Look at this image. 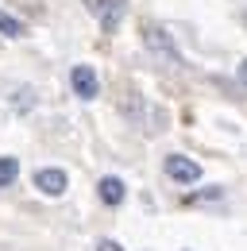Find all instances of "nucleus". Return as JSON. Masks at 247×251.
Listing matches in <instances>:
<instances>
[{"label":"nucleus","mask_w":247,"mask_h":251,"mask_svg":"<svg viewBox=\"0 0 247 251\" xmlns=\"http://www.w3.org/2000/svg\"><path fill=\"white\" fill-rule=\"evenodd\" d=\"M143 43H147V50H154L162 62H182V54H178V47H174V39L162 31V27H154V24H147L143 27Z\"/></svg>","instance_id":"nucleus-1"},{"label":"nucleus","mask_w":247,"mask_h":251,"mask_svg":"<svg viewBox=\"0 0 247 251\" xmlns=\"http://www.w3.org/2000/svg\"><path fill=\"white\" fill-rule=\"evenodd\" d=\"M166 174L178 182V186H193V182H201V166L193 162V158H185V155H166Z\"/></svg>","instance_id":"nucleus-2"},{"label":"nucleus","mask_w":247,"mask_h":251,"mask_svg":"<svg viewBox=\"0 0 247 251\" xmlns=\"http://www.w3.org/2000/svg\"><path fill=\"white\" fill-rule=\"evenodd\" d=\"M70 85H74V93L81 97V100H93V97L100 93V81H97V70L93 66H74L70 70Z\"/></svg>","instance_id":"nucleus-3"},{"label":"nucleus","mask_w":247,"mask_h":251,"mask_svg":"<svg viewBox=\"0 0 247 251\" xmlns=\"http://www.w3.org/2000/svg\"><path fill=\"white\" fill-rule=\"evenodd\" d=\"M66 186H70V178H66V170H58V166H43V170H35V189H39V193L62 197Z\"/></svg>","instance_id":"nucleus-4"},{"label":"nucleus","mask_w":247,"mask_h":251,"mask_svg":"<svg viewBox=\"0 0 247 251\" xmlns=\"http://www.w3.org/2000/svg\"><path fill=\"white\" fill-rule=\"evenodd\" d=\"M89 12L100 16V27L104 31H116V24L124 20V0H85Z\"/></svg>","instance_id":"nucleus-5"},{"label":"nucleus","mask_w":247,"mask_h":251,"mask_svg":"<svg viewBox=\"0 0 247 251\" xmlns=\"http://www.w3.org/2000/svg\"><path fill=\"white\" fill-rule=\"evenodd\" d=\"M97 193H100L104 205H120L124 197H127V189H124V182L116 178V174H104V178L97 182Z\"/></svg>","instance_id":"nucleus-6"},{"label":"nucleus","mask_w":247,"mask_h":251,"mask_svg":"<svg viewBox=\"0 0 247 251\" xmlns=\"http://www.w3.org/2000/svg\"><path fill=\"white\" fill-rule=\"evenodd\" d=\"M16 178H20V158L0 155V186H12Z\"/></svg>","instance_id":"nucleus-7"},{"label":"nucleus","mask_w":247,"mask_h":251,"mask_svg":"<svg viewBox=\"0 0 247 251\" xmlns=\"http://www.w3.org/2000/svg\"><path fill=\"white\" fill-rule=\"evenodd\" d=\"M0 35H4V39H20V35H24V24H20L16 16L0 12Z\"/></svg>","instance_id":"nucleus-8"},{"label":"nucleus","mask_w":247,"mask_h":251,"mask_svg":"<svg viewBox=\"0 0 247 251\" xmlns=\"http://www.w3.org/2000/svg\"><path fill=\"white\" fill-rule=\"evenodd\" d=\"M97 251H124L116 240H97Z\"/></svg>","instance_id":"nucleus-9"},{"label":"nucleus","mask_w":247,"mask_h":251,"mask_svg":"<svg viewBox=\"0 0 247 251\" xmlns=\"http://www.w3.org/2000/svg\"><path fill=\"white\" fill-rule=\"evenodd\" d=\"M240 81H244V85H247V58H244V62H240Z\"/></svg>","instance_id":"nucleus-10"}]
</instances>
